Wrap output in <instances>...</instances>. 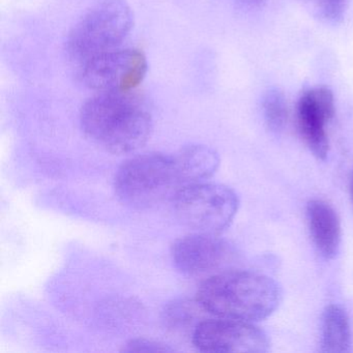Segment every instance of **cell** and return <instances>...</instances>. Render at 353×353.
I'll list each match as a JSON object with an SVG mask.
<instances>
[{
  "mask_svg": "<svg viewBox=\"0 0 353 353\" xmlns=\"http://www.w3.org/2000/svg\"><path fill=\"white\" fill-rule=\"evenodd\" d=\"M82 131L111 154L141 148L152 132V117L145 103L131 92H103L86 101L80 113Z\"/></svg>",
  "mask_w": 353,
  "mask_h": 353,
  "instance_id": "obj_1",
  "label": "cell"
},
{
  "mask_svg": "<svg viewBox=\"0 0 353 353\" xmlns=\"http://www.w3.org/2000/svg\"><path fill=\"white\" fill-rule=\"evenodd\" d=\"M282 301L276 281L257 272L223 270L208 276L197 293L202 309L227 319L254 322L272 315Z\"/></svg>",
  "mask_w": 353,
  "mask_h": 353,
  "instance_id": "obj_2",
  "label": "cell"
},
{
  "mask_svg": "<svg viewBox=\"0 0 353 353\" xmlns=\"http://www.w3.org/2000/svg\"><path fill=\"white\" fill-rule=\"evenodd\" d=\"M181 185L173 156L150 152L125 161L114 179V189L121 203L145 210L175 195Z\"/></svg>",
  "mask_w": 353,
  "mask_h": 353,
  "instance_id": "obj_3",
  "label": "cell"
},
{
  "mask_svg": "<svg viewBox=\"0 0 353 353\" xmlns=\"http://www.w3.org/2000/svg\"><path fill=\"white\" fill-rule=\"evenodd\" d=\"M134 24L133 12L125 0H103L76 22L68 36L67 52L74 61L88 59L114 50Z\"/></svg>",
  "mask_w": 353,
  "mask_h": 353,
  "instance_id": "obj_4",
  "label": "cell"
},
{
  "mask_svg": "<svg viewBox=\"0 0 353 353\" xmlns=\"http://www.w3.org/2000/svg\"><path fill=\"white\" fill-rule=\"evenodd\" d=\"M175 216L195 232L219 235L239 210L235 192L219 183H197L181 188L172 197Z\"/></svg>",
  "mask_w": 353,
  "mask_h": 353,
  "instance_id": "obj_5",
  "label": "cell"
},
{
  "mask_svg": "<svg viewBox=\"0 0 353 353\" xmlns=\"http://www.w3.org/2000/svg\"><path fill=\"white\" fill-rule=\"evenodd\" d=\"M148 73V61L137 49L111 50L82 63V82L86 88L103 92H131Z\"/></svg>",
  "mask_w": 353,
  "mask_h": 353,
  "instance_id": "obj_6",
  "label": "cell"
},
{
  "mask_svg": "<svg viewBox=\"0 0 353 353\" xmlns=\"http://www.w3.org/2000/svg\"><path fill=\"white\" fill-rule=\"evenodd\" d=\"M196 348L203 352L264 353L270 350L268 334L252 322L241 320H204L193 332Z\"/></svg>",
  "mask_w": 353,
  "mask_h": 353,
  "instance_id": "obj_7",
  "label": "cell"
},
{
  "mask_svg": "<svg viewBox=\"0 0 353 353\" xmlns=\"http://www.w3.org/2000/svg\"><path fill=\"white\" fill-rule=\"evenodd\" d=\"M230 243L216 234L196 232L177 239L171 249L175 268L191 276L223 272L234 259Z\"/></svg>",
  "mask_w": 353,
  "mask_h": 353,
  "instance_id": "obj_8",
  "label": "cell"
},
{
  "mask_svg": "<svg viewBox=\"0 0 353 353\" xmlns=\"http://www.w3.org/2000/svg\"><path fill=\"white\" fill-rule=\"evenodd\" d=\"M336 107L332 92L326 88L307 90L297 104L299 132L314 156L325 160L330 150L325 125L334 117Z\"/></svg>",
  "mask_w": 353,
  "mask_h": 353,
  "instance_id": "obj_9",
  "label": "cell"
},
{
  "mask_svg": "<svg viewBox=\"0 0 353 353\" xmlns=\"http://www.w3.org/2000/svg\"><path fill=\"white\" fill-rule=\"evenodd\" d=\"M307 219L316 249L326 259H332L341 243V222L336 210L324 200L313 199L307 206Z\"/></svg>",
  "mask_w": 353,
  "mask_h": 353,
  "instance_id": "obj_10",
  "label": "cell"
},
{
  "mask_svg": "<svg viewBox=\"0 0 353 353\" xmlns=\"http://www.w3.org/2000/svg\"><path fill=\"white\" fill-rule=\"evenodd\" d=\"M172 156L183 187L210 179L220 166L216 150L199 144L185 146Z\"/></svg>",
  "mask_w": 353,
  "mask_h": 353,
  "instance_id": "obj_11",
  "label": "cell"
},
{
  "mask_svg": "<svg viewBox=\"0 0 353 353\" xmlns=\"http://www.w3.org/2000/svg\"><path fill=\"white\" fill-rule=\"evenodd\" d=\"M320 345V350L325 353H344L350 350V323L346 312L340 305H330L324 311Z\"/></svg>",
  "mask_w": 353,
  "mask_h": 353,
  "instance_id": "obj_12",
  "label": "cell"
},
{
  "mask_svg": "<svg viewBox=\"0 0 353 353\" xmlns=\"http://www.w3.org/2000/svg\"><path fill=\"white\" fill-rule=\"evenodd\" d=\"M264 119L268 128L278 132L284 128L287 121V105L280 92H270L263 104Z\"/></svg>",
  "mask_w": 353,
  "mask_h": 353,
  "instance_id": "obj_13",
  "label": "cell"
},
{
  "mask_svg": "<svg viewBox=\"0 0 353 353\" xmlns=\"http://www.w3.org/2000/svg\"><path fill=\"white\" fill-rule=\"evenodd\" d=\"M347 0H320V8L324 18L330 22L342 20L346 10Z\"/></svg>",
  "mask_w": 353,
  "mask_h": 353,
  "instance_id": "obj_14",
  "label": "cell"
},
{
  "mask_svg": "<svg viewBox=\"0 0 353 353\" xmlns=\"http://www.w3.org/2000/svg\"><path fill=\"white\" fill-rule=\"evenodd\" d=\"M127 351H170V349L167 347L162 346L158 343L152 342V341L148 340H135L132 341L130 344H128Z\"/></svg>",
  "mask_w": 353,
  "mask_h": 353,
  "instance_id": "obj_15",
  "label": "cell"
},
{
  "mask_svg": "<svg viewBox=\"0 0 353 353\" xmlns=\"http://www.w3.org/2000/svg\"><path fill=\"white\" fill-rule=\"evenodd\" d=\"M350 190H351V198H352V201H353V176H352V181H351Z\"/></svg>",
  "mask_w": 353,
  "mask_h": 353,
  "instance_id": "obj_16",
  "label": "cell"
},
{
  "mask_svg": "<svg viewBox=\"0 0 353 353\" xmlns=\"http://www.w3.org/2000/svg\"><path fill=\"white\" fill-rule=\"evenodd\" d=\"M248 1H251V3H261V1H263V0H248Z\"/></svg>",
  "mask_w": 353,
  "mask_h": 353,
  "instance_id": "obj_17",
  "label": "cell"
}]
</instances>
